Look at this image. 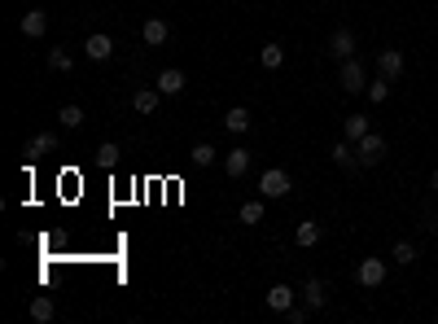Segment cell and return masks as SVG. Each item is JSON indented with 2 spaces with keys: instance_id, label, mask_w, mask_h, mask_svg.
Here are the masks:
<instances>
[{
  "instance_id": "44dd1931",
  "label": "cell",
  "mask_w": 438,
  "mask_h": 324,
  "mask_svg": "<svg viewBox=\"0 0 438 324\" xmlns=\"http://www.w3.org/2000/svg\"><path fill=\"white\" fill-rule=\"evenodd\" d=\"M53 316H57L53 298H44V294H40V298H35V303H31V320H35V324H49Z\"/></svg>"
},
{
  "instance_id": "5bb4252c",
  "label": "cell",
  "mask_w": 438,
  "mask_h": 324,
  "mask_svg": "<svg viewBox=\"0 0 438 324\" xmlns=\"http://www.w3.org/2000/svg\"><path fill=\"white\" fill-rule=\"evenodd\" d=\"M53 149H57V136H53V131H40V136L27 145V158H49Z\"/></svg>"
},
{
  "instance_id": "2e32d148",
  "label": "cell",
  "mask_w": 438,
  "mask_h": 324,
  "mask_svg": "<svg viewBox=\"0 0 438 324\" xmlns=\"http://www.w3.org/2000/svg\"><path fill=\"white\" fill-rule=\"evenodd\" d=\"M267 307L272 311H289L294 307V290H289V285H272V290H267Z\"/></svg>"
},
{
  "instance_id": "3957f363",
  "label": "cell",
  "mask_w": 438,
  "mask_h": 324,
  "mask_svg": "<svg viewBox=\"0 0 438 324\" xmlns=\"http://www.w3.org/2000/svg\"><path fill=\"white\" fill-rule=\"evenodd\" d=\"M338 83H342V92H364V88H369V79H364V66L355 62V57H347V62H342Z\"/></svg>"
},
{
  "instance_id": "6da1fadb",
  "label": "cell",
  "mask_w": 438,
  "mask_h": 324,
  "mask_svg": "<svg viewBox=\"0 0 438 324\" xmlns=\"http://www.w3.org/2000/svg\"><path fill=\"white\" fill-rule=\"evenodd\" d=\"M355 153H360V166H377L386 158V136H377V131L360 136V140H355Z\"/></svg>"
},
{
  "instance_id": "9a60e30c",
  "label": "cell",
  "mask_w": 438,
  "mask_h": 324,
  "mask_svg": "<svg viewBox=\"0 0 438 324\" xmlns=\"http://www.w3.org/2000/svg\"><path fill=\"white\" fill-rule=\"evenodd\" d=\"M158 97H162L158 88H140L136 97H132V110L136 114H153V110H158Z\"/></svg>"
},
{
  "instance_id": "d6986e66",
  "label": "cell",
  "mask_w": 438,
  "mask_h": 324,
  "mask_svg": "<svg viewBox=\"0 0 438 324\" xmlns=\"http://www.w3.org/2000/svg\"><path fill=\"white\" fill-rule=\"evenodd\" d=\"M333 162H338V166H360V153H355V145H351L347 136L333 145Z\"/></svg>"
},
{
  "instance_id": "277c9868",
  "label": "cell",
  "mask_w": 438,
  "mask_h": 324,
  "mask_svg": "<svg viewBox=\"0 0 438 324\" xmlns=\"http://www.w3.org/2000/svg\"><path fill=\"white\" fill-rule=\"evenodd\" d=\"M377 75H382V79H399V75H404V53H399V49H382V53H377Z\"/></svg>"
},
{
  "instance_id": "7c38bea8",
  "label": "cell",
  "mask_w": 438,
  "mask_h": 324,
  "mask_svg": "<svg viewBox=\"0 0 438 324\" xmlns=\"http://www.w3.org/2000/svg\"><path fill=\"white\" fill-rule=\"evenodd\" d=\"M369 118H364V114H347V118H342V136H347L351 140V145H355V140H360V136H369Z\"/></svg>"
},
{
  "instance_id": "8992f818",
  "label": "cell",
  "mask_w": 438,
  "mask_h": 324,
  "mask_svg": "<svg viewBox=\"0 0 438 324\" xmlns=\"http://www.w3.org/2000/svg\"><path fill=\"white\" fill-rule=\"evenodd\" d=\"M223 171H228L232 180H241L245 171H250V149H241V145L228 149V153H223Z\"/></svg>"
},
{
  "instance_id": "7a4b0ae2",
  "label": "cell",
  "mask_w": 438,
  "mask_h": 324,
  "mask_svg": "<svg viewBox=\"0 0 438 324\" xmlns=\"http://www.w3.org/2000/svg\"><path fill=\"white\" fill-rule=\"evenodd\" d=\"M289 171H281V166H272V171H263V175H259V193H263V197H285L289 193Z\"/></svg>"
},
{
  "instance_id": "30bf717a",
  "label": "cell",
  "mask_w": 438,
  "mask_h": 324,
  "mask_svg": "<svg viewBox=\"0 0 438 324\" xmlns=\"http://www.w3.org/2000/svg\"><path fill=\"white\" fill-rule=\"evenodd\" d=\"M167 35H171V27L162 18H149L145 27H140V40L149 44V49H158V44H167Z\"/></svg>"
},
{
  "instance_id": "ffe728a7",
  "label": "cell",
  "mask_w": 438,
  "mask_h": 324,
  "mask_svg": "<svg viewBox=\"0 0 438 324\" xmlns=\"http://www.w3.org/2000/svg\"><path fill=\"white\" fill-rule=\"evenodd\" d=\"M303 298H307V307H311V311H320L325 307V281H316V276H311V281L303 285Z\"/></svg>"
},
{
  "instance_id": "9c48e42d",
  "label": "cell",
  "mask_w": 438,
  "mask_h": 324,
  "mask_svg": "<svg viewBox=\"0 0 438 324\" xmlns=\"http://www.w3.org/2000/svg\"><path fill=\"white\" fill-rule=\"evenodd\" d=\"M84 53L92 57V62H105V57L114 53V40L105 31H97V35H88V40H84Z\"/></svg>"
},
{
  "instance_id": "5b68a950",
  "label": "cell",
  "mask_w": 438,
  "mask_h": 324,
  "mask_svg": "<svg viewBox=\"0 0 438 324\" xmlns=\"http://www.w3.org/2000/svg\"><path fill=\"white\" fill-rule=\"evenodd\" d=\"M355 276H360L364 290H377V285H386V263H382V259H364Z\"/></svg>"
},
{
  "instance_id": "7402d4cb",
  "label": "cell",
  "mask_w": 438,
  "mask_h": 324,
  "mask_svg": "<svg viewBox=\"0 0 438 324\" xmlns=\"http://www.w3.org/2000/svg\"><path fill=\"white\" fill-rule=\"evenodd\" d=\"M390 259H395V263H404V268H412V263H417V246H412V241H395Z\"/></svg>"
},
{
  "instance_id": "603a6c76",
  "label": "cell",
  "mask_w": 438,
  "mask_h": 324,
  "mask_svg": "<svg viewBox=\"0 0 438 324\" xmlns=\"http://www.w3.org/2000/svg\"><path fill=\"white\" fill-rule=\"evenodd\" d=\"M188 162H193V166H210V162H215V149H210L206 140H202V145L188 149Z\"/></svg>"
},
{
  "instance_id": "4316f807",
  "label": "cell",
  "mask_w": 438,
  "mask_h": 324,
  "mask_svg": "<svg viewBox=\"0 0 438 324\" xmlns=\"http://www.w3.org/2000/svg\"><path fill=\"white\" fill-rule=\"evenodd\" d=\"M57 118H62V127H79V123H84V110H79V105H62Z\"/></svg>"
},
{
  "instance_id": "484cf974",
  "label": "cell",
  "mask_w": 438,
  "mask_h": 324,
  "mask_svg": "<svg viewBox=\"0 0 438 324\" xmlns=\"http://www.w3.org/2000/svg\"><path fill=\"white\" fill-rule=\"evenodd\" d=\"M97 162L101 166H118V145H114V140H105V145L97 149Z\"/></svg>"
},
{
  "instance_id": "cb8c5ba5",
  "label": "cell",
  "mask_w": 438,
  "mask_h": 324,
  "mask_svg": "<svg viewBox=\"0 0 438 324\" xmlns=\"http://www.w3.org/2000/svg\"><path fill=\"white\" fill-rule=\"evenodd\" d=\"M364 92H369V101H373V105H382V101L390 97V79H382V75H377V79H373Z\"/></svg>"
},
{
  "instance_id": "4fadbf2b",
  "label": "cell",
  "mask_w": 438,
  "mask_h": 324,
  "mask_svg": "<svg viewBox=\"0 0 438 324\" xmlns=\"http://www.w3.org/2000/svg\"><path fill=\"white\" fill-rule=\"evenodd\" d=\"M294 241H298L303 250H311L316 241H320V224H316V219H303L298 228H294Z\"/></svg>"
},
{
  "instance_id": "f546056e",
  "label": "cell",
  "mask_w": 438,
  "mask_h": 324,
  "mask_svg": "<svg viewBox=\"0 0 438 324\" xmlns=\"http://www.w3.org/2000/svg\"><path fill=\"white\" fill-rule=\"evenodd\" d=\"M430 188H434V193H438V171H434V175H430Z\"/></svg>"
},
{
  "instance_id": "d4e9b609",
  "label": "cell",
  "mask_w": 438,
  "mask_h": 324,
  "mask_svg": "<svg viewBox=\"0 0 438 324\" xmlns=\"http://www.w3.org/2000/svg\"><path fill=\"white\" fill-rule=\"evenodd\" d=\"M237 215H241V224H263V202H245Z\"/></svg>"
},
{
  "instance_id": "83f0119b",
  "label": "cell",
  "mask_w": 438,
  "mask_h": 324,
  "mask_svg": "<svg viewBox=\"0 0 438 324\" xmlns=\"http://www.w3.org/2000/svg\"><path fill=\"white\" fill-rule=\"evenodd\" d=\"M70 66H75V62H70V53H62V49H49V70H62V75H66Z\"/></svg>"
},
{
  "instance_id": "e0dca14e",
  "label": "cell",
  "mask_w": 438,
  "mask_h": 324,
  "mask_svg": "<svg viewBox=\"0 0 438 324\" xmlns=\"http://www.w3.org/2000/svg\"><path fill=\"white\" fill-rule=\"evenodd\" d=\"M223 127H228L232 136H241V131L250 127V110H241V105H232V110L223 114Z\"/></svg>"
},
{
  "instance_id": "52a82bcc",
  "label": "cell",
  "mask_w": 438,
  "mask_h": 324,
  "mask_svg": "<svg viewBox=\"0 0 438 324\" xmlns=\"http://www.w3.org/2000/svg\"><path fill=\"white\" fill-rule=\"evenodd\" d=\"M44 31H49V14H44V9H27V14H22V35H27V40H40Z\"/></svg>"
},
{
  "instance_id": "ac0fdd59",
  "label": "cell",
  "mask_w": 438,
  "mask_h": 324,
  "mask_svg": "<svg viewBox=\"0 0 438 324\" xmlns=\"http://www.w3.org/2000/svg\"><path fill=\"white\" fill-rule=\"evenodd\" d=\"M281 62H285V49H281L276 40H272V44H263V49H259V66H263V70H276Z\"/></svg>"
},
{
  "instance_id": "ba28073f",
  "label": "cell",
  "mask_w": 438,
  "mask_h": 324,
  "mask_svg": "<svg viewBox=\"0 0 438 324\" xmlns=\"http://www.w3.org/2000/svg\"><path fill=\"white\" fill-rule=\"evenodd\" d=\"M329 53L338 57V62H347V57H355V35L342 27V31H333L329 35Z\"/></svg>"
},
{
  "instance_id": "f1b7e54d",
  "label": "cell",
  "mask_w": 438,
  "mask_h": 324,
  "mask_svg": "<svg viewBox=\"0 0 438 324\" xmlns=\"http://www.w3.org/2000/svg\"><path fill=\"white\" fill-rule=\"evenodd\" d=\"M307 311H311V307H289V311H285V320H289V324H303V320H307Z\"/></svg>"
},
{
  "instance_id": "8fae6325",
  "label": "cell",
  "mask_w": 438,
  "mask_h": 324,
  "mask_svg": "<svg viewBox=\"0 0 438 324\" xmlns=\"http://www.w3.org/2000/svg\"><path fill=\"white\" fill-rule=\"evenodd\" d=\"M184 83H188V79H184V70H162L153 88H158L162 97H175V92H184Z\"/></svg>"
}]
</instances>
